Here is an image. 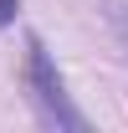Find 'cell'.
<instances>
[{
	"mask_svg": "<svg viewBox=\"0 0 128 133\" xmlns=\"http://www.w3.org/2000/svg\"><path fill=\"white\" fill-rule=\"evenodd\" d=\"M26 87H31V102L46 128H67V133H87V113H82L72 92H67L62 72L51 62V51L41 36H26Z\"/></svg>",
	"mask_w": 128,
	"mask_h": 133,
	"instance_id": "1",
	"label": "cell"
},
{
	"mask_svg": "<svg viewBox=\"0 0 128 133\" xmlns=\"http://www.w3.org/2000/svg\"><path fill=\"white\" fill-rule=\"evenodd\" d=\"M108 26H113V36H118L123 56H128V5L123 0H108Z\"/></svg>",
	"mask_w": 128,
	"mask_h": 133,
	"instance_id": "2",
	"label": "cell"
},
{
	"mask_svg": "<svg viewBox=\"0 0 128 133\" xmlns=\"http://www.w3.org/2000/svg\"><path fill=\"white\" fill-rule=\"evenodd\" d=\"M16 10H21V0H0V31L16 21Z\"/></svg>",
	"mask_w": 128,
	"mask_h": 133,
	"instance_id": "3",
	"label": "cell"
}]
</instances>
